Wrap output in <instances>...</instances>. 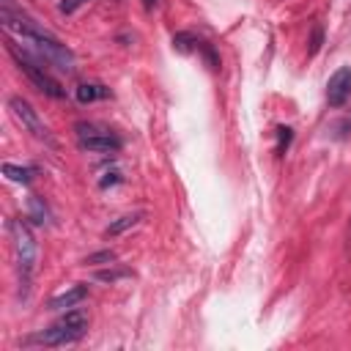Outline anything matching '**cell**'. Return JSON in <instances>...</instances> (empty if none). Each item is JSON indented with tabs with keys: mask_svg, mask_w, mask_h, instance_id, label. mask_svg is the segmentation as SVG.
<instances>
[{
	"mask_svg": "<svg viewBox=\"0 0 351 351\" xmlns=\"http://www.w3.org/2000/svg\"><path fill=\"white\" fill-rule=\"evenodd\" d=\"M88 324H90V318H88V313L82 307H69L66 315H60L52 326L41 329L33 337V343H41V346H66V343H74V340H80L88 332Z\"/></svg>",
	"mask_w": 351,
	"mask_h": 351,
	"instance_id": "cell-1",
	"label": "cell"
},
{
	"mask_svg": "<svg viewBox=\"0 0 351 351\" xmlns=\"http://www.w3.org/2000/svg\"><path fill=\"white\" fill-rule=\"evenodd\" d=\"M8 233H11V247H14V261H16V269H19V280H22V285H27L30 274L36 269V258H38L36 236H33V230L25 219H11Z\"/></svg>",
	"mask_w": 351,
	"mask_h": 351,
	"instance_id": "cell-2",
	"label": "cell"
},
{
	"mask_svg": "<svg viewBox=\"0 0 351 351\" xmlns=\"http://www.w3.org/2000/svg\"><path fill=\"white\" fill-rule=\"evenodd\" d=\"M8 52H11V58L16 60V66H19V71L33 82V88L36 90H41L44 96H49V99H63L66 96V90L60 88V82L36 60V58H30V52H25V49H19L14 41H8Z\"/></svg>",
	"mask_w": 351,
	"mask_h": 351,
	"instance_id": "cell-3",
	"label": "cell"
},
{
	"mask_svg": "<svg viewBox=\"0 0 351 351\" xmlns=\"http://www.w3.org/2000/svg\"><path fill=\"white\" fill-rule=\"evenodd\" d=\"M77 134H80V145L93 154H112L121 148V137L112 134L110 129H99L96 123H77Z\"/></svg>",
	"mask_w": 351,
	"mask_h": 351,
	"instance_id": "cell-4",
	"label": "cell"
},
{
	"mask_svg": "<svg viewBox=\"0 0 351 351\" xmlns=\"http://www.w3.org/2000/svg\"><path fill=\"white\" fill-rule=\"evenodd\" d=\"M8 107H11V112H14V118L36 137V140H44V143H52V134H49V129H47V123L38 118V112L33 110V104L27 101V99H22V96H11L8 99Z\"/></svg>",
	"mask_w": 351,
	"mask_h": 351,
	"instance_id": "cell-5",
	"label": "cell"
},
{
	"mask_svg": "<svg viewBox=\"0 0 351 351\" xmlns=\"http://www.w3.org/2000/svg\"><path fill=\"white\" fill-rule=\"evenodd\" d=\"M348 96H351V69L348 66H340L329 77V82H326V101L332 107H343L348 101Z\"/></svg>",
	"mask_w": 351,
	"mask_h": 351,
	"instance_id": "cell-6",
	"label": "cell"
},
{
	"mask_svg": "<svg viewBox=\"0 0 351 351\" xmlns=\"http://www.w3.org/2000/svg\"><path fill=\"white\" fill-rule=\"evenodd\" d=\"M85 288L82 285H74V288H69V291H63V293H58V296H52L49 299V310H66V307H77L82 299H85Z\"/></svg>",
	"mask_w": 351,
	"mask_h": 351,
	"instance_id": "cell-7",
	"label": "cell"
},
{
	"mask_svg": "<svg viewBox=\"0 0 351 351\" xmlns=\"http://www.w3.org/2000/svg\"><path fill=\"white\" fill-rule=\"evenodd\" d=\"M140 219H143V214H140V211H137V214H123V217H118L115 222H110L104 233H107V236H118V233H123V230L134 228Z\"/></svg>",
	"mask_w": 351,
	"mask_h": 351,
	"instance_id": "cell-8",
	"label": "cell"
},
{
	"mask_svg": "<svg viewBox=\"0 0 351 351\" xmlns=\"http://www.w3.org/2000/svg\"><path fill=\"white\" fill-rule=\"evenodd\" d=\"M33 173H36L33 167H19V165H11V162L3 165V176L11 178V181H16V184H30Z\"/></svg>",
	"mask_w": 351,
	"mask_h": 351,
	"instance_id": "cell-9",
	"label": "cell"
},
{
	"mask_svg": "<svg viewBox=\"0 0 351 351\" xmlns=\"http://www.w3.org/2000/svg\"><path fill=\"white\" fill-rule=\"evenodd\" d=\"M27 217H30L36 225H47V222H49V211H47V206L41 203V197H30V200H27Z\"/></svg>",
	"mask_w": 351,
	"mask_h": 351,
	"instance_id": "cell-10",
	"label": "cell"
},
{
	"mask_svg": "<svg viewBox=\"0 0 351 351\" xmlns=\"http://www.w3.org/2000/svg\"><path fill=\"white\" fill-rule=\"evenodd\" d=\"M107 96V90L101 88V85H90V82H82L80 88H77V99L82 101V104H88V101H96V99H104Z\"/></svg>",
	"mask_w": 351,
	"mask_h": 351,
	"instance_id": "cell-11",
	"label": "cell"
},
{
	"mask_svg": "<svg viewBox=\"0 0 351 351\" xmlns=\"http://www.w3.org/2000/svg\"><path fill=\"white\" fill-rule=\"evenodd\" d=\"M173 47L178 52H192V49H200V41L192 33H176L173 36Z\"/></svg>",
	"mask_w": 351,
	"mask_h": 351,
	"instance_id": "cell-12",
	"label": "cell"
},
{
	"mask_svg": "<svg viewBox=\"0 0 351 351\" xmlns=\"http://www.w3.org/2000/svg\"><path fill=\"white\" fill-rule=\"evenodd\" d=\"M132 271H126V269H104V271H96L93 274V280H99V282H118V280H126Z\"/></svg>",
	"mask_w": 351,
	"mask_h": 351,
	"instance_id": "cell-13",
	"label": "cell"
},
{
	"mask_svg": "<svg viewBox=\"0 0 351 351\" xmlns=\"http://www.w3.org/2000/svg\"><path fill=\"white\" fill-rule=\"evenodd\" d=\"M112 261H115V252H112V250H101V252H93V255L85 258V263H107V266H110Z\"/></svg>",
	"mask_w": 351,
	"mask_h": 351,
	"instance_id": "cell-14",
	"label": "cell"
},
{
	"mask_svg": "<svg viewBox=\"0 0 351 351\" xmlns=\"http://www.w3.org/2000/svg\"><path fill=\"white\" fill-rule=\"evenodd\" d=\"M291 129L288 126H280L277 129V154H285V148H288V143H291Z\"/></svg>",
	"mask_w": 351,
	"mask_h": 351,
	"instance_id": "cell-15",
	"label": "cell"
},
{
	"mask_svg": "<svg viewBox=\"0 0 351 351\" xmlns=\"http://www.w3.org/2000/svg\"><path fill=\"white\" fill-rule=\"evenodd\" d=\"M82 3H88V0H60V14H71V11H77Z\"/></svg>",
	"mask_w": 351,
	"mask_h": 351,
	"instance_id": "cell-16",
	"label": "cell"
},
{
	"mask_svg": "<svg viewBox=\"0 0 351 351\" xmlns=\"http://www.w3.org/2000/svg\"><path fill=\"white\" fill-rule=\"evenodd\" d=\"M118 181H121V173L112 170V173H104V178H99V186H112V184H118Z\"/></svg>",
	"mask_w": 351,
	"mask_h": 351,
	"instance_id": "cell-17",
	"label": "cell"
},
{
	"mask_svg": "<svg viewBox=\"0 0 351 351\" xmlns=\"http://www.w3.org/2000/svg\"><path fill=\"white\" fill-rule=\"evenodd\" d=\"M321 38H324V33H321V27H315V30H313V41H310V55H315V52H318Z\"/></svg>",
	"mask_w": 351,
	"mask_h": 351,
	"instance_id": "cell-18",
	"label": "cell"
},
{
	"mask_svg": "<svg viewBox=\"0 0 351 351\" xmlns=\"http://www.w3.org/2000/svg\"><path fill=\"white\" fill-rule=\"evenodd\" d=\"M143 3H145V8H151V5L156 3V0H143Z\"/></svg>",
	"mask_w": 351,
	"mask_h": 351,
	"instance_id": "cell-19",
	"label": "cell"
}]
</instances>
